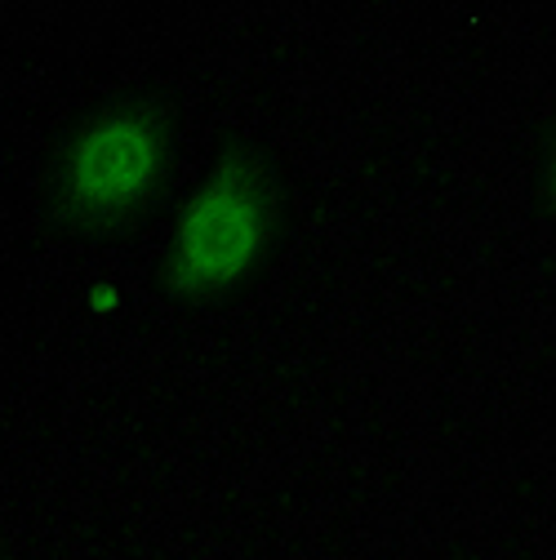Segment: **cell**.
I'll return each instance as SVG.
<instances>
[{
  "instance_id": "1",
  "label": "cell",
  "mask_w": 556,
  "mask_h": 560,
  "mask_svg": "<svg viewBox=\"0 0 556 560\" xmlns=\"http://www.w3.org/2000/svg\"><path fill=\"white\" fill-rule=\"evenodd\" d=\"M183 129V98L165 85H120L67 112L40 148V232L72 249L143 241L174 200Z\"/></svg>"
},
{
  "instance_id": "3",
  "label": "cell",
  "mask_w": 556,
  "mask_h": 560,
  "mask_svg": "<svg viewBox=\"0 0 556 560\" xmlns=\"http://www.w3.org/2000/svg\"><path fill=\"white\" fill-rule=\"evenodd\" d=\"M530 209L538 219L556 223V112L534 133V156H530Z\"/></svg>"
},
{
  "instance_id": "4",
  "label": "cell",
  "mask_w": 556,
  "mask_h": 560,
  "mask_svg": "<svg viewBox=\"0 0 556 560\" xmlns=\"http://www.w3.org/2000/svg\"><path fill=\"white\" fill-rule=\"evenodd\" d=\"M0 560H14V547H10V538H5V525H0Z\"/></svg>"
},
{
  "instance_id": "2",
  "label": "cell",
  "mask_w": 556,
  "mask_h": 560,
  "mask_svg": "<svg viewBox=\"0 0 556 560\" xmlns=\"http://www.w3.org/2000/svg\"><path fill=\"white\" fill-rule=\"evenodd\" d=\"M299 228L294 165L245 129H223L148 271L157 303L187 320L228 316L271 276Z\"/></svg>"
}]
</instances>
